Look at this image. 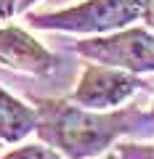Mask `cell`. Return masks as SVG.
<instances>
[{
	"label": "cell",
	"instance_id": "6da1fadb",
	"mask_svg": "<svg viewBox=\"0 0 154 159\" xmlns=\"http://www.w3.org/2000/svg\"><path fill=\"white\" fill-rule=\"evenodd\" d=\"M35 111H37L35 133L40 135L43 143L56 148L67 159L98 157L120 135L128 133H143V135L154 133V114L138 109L98 111V109H82L72 101L40 98Z\"/></svg>",
	"mask_w": 154,
	"mask_h": 159
},
{
	"label": "cell",
	"instance_id": "7a4b0ae2",
	"mask_svg": "<svg viewBox=\"0 0 154 159\" xmlns=\"http://www.w3.org/2000/svg\"><path fill=\"white\" fill-rule=\"evenodd\" d=\"M141 16V0H85L48 13H27L29 27L74 34H106Z\"/></svg>",
	"mask_w": 154,
	"mask_h": 159
},
{
	"label": "cell",
	"instance_id": "3957f363",
	"mask_svg": "<svg viewBox=\"0 0 154 159\" xmlns=\"http://www.w3.org/2000/svg\"><path fill=\"white\" fill-rule=\"evenodd\" d=\"M74 51L96 64L128 69V72H154V32L143 27H122L117 32L96 34L74 43Z\"/></svg>",
	"mask_w": 154,
	"mask_h": 159
},
{
	"label": "cell",
	"instance_id": "277c9868",
	"mask_svg": "<svg viewBox=\"0 0 154 159\" xmlns=\"http://www.w3.org/2000/svg\"><path fill=\"white\" fill-rule=\"evenodd\" d=\"M141 88L138 74L128 72V69H117V66H106V64H85L77 88L72 90L69 101L77 103L82 109H98L106 111L125 103L133 93Z\"/></svg>",
	"mask_w": 154,
	"mask_h": 159
},
{
	"label": "cell",
	"instance_id": "5b68a950",
	"mask_svg": "<svg viewBox=\"0 0 154 159\" xmlns=\"http://www.w3.org/2000/svg\"><path fill=\"white\" fill-rule=\"evenodd\" d=\"M0 64L27 74H51L56 69V56L40 45L21 27H0Z\"/></svg>",
	"mask_w": 154,
	"mask_h": 159
},
{
	"label": "cell",
	"instance_id": "8992f818",
	"mask_svg": "<svg viewBox=\"0 0 154 159\" xmlns=\"http://www.w3.org/2000/svg\"><path fill=\"white\" fill-rule=\"evenodd\" d=\"M37 111L0 88V143H19L35 133Z\"/></svg>",
	"mask_w": 154,
	"mask_h": 159
},
{
	"label": "cell",
	"instance_id": "52a82bcc",
	"mask_svg": "<svg viewBox=\"0 0 154 159\" xmlns=\"http://www.w3.org/2000/svg\"><path fill=\"white\" fill-rule=\"evenodd\" d=\"M0 159H67V157L58 154L56 148H51L48 143H24V146L3 154Z\"/></svg>",
	"mask_w": 154,
	"mask_h": 159
},
{
	"label": "cell",
	"instance_id": "ba28073f",
	"mask_svg": "<svg viewBox=\"0 0 154 159\" xmlns=\"http://www.w3.org/2000/svg\"><path fill=\"white\" fill-rule=\"evenodd\" d=\"M141 16L146 21V29L154 32V0H141Z\"/></svg>",
	"mask_w": 154,
	"mask_h": 159
},
{
	"label": "cell",
	"instance_id": "9c48e42d",
	"mask_svg": "<svg viewBox=\"0 0 154 159\" xmlns=\"http://www.w3.org/2000/svg\"><path fill=\"white\" fill-rule=\"evenodd\" d=\"M16 13V0H0V27Z\"/></svg>",
	"mask_w": 154,
	"mask_h": 159
},
{
	"label": "cell",
	"instance_id": "30bf717a",
	"mask_svg": "<svg viewBox=\"0 0 154 159\" xmlns=\"http://www.w3.org/2000/svg\"><path fill=\"white\" fill-rule=\"evenodd\" d=\"M37 0H16V13H24L27 8H32Z\"/></svg>",
	"mask_w": 154,
	"mask_h": 159
},
{
	"label": "cell",
	"instance_id": "8fae6325",
	"mask_svg": "<svg viewBox=\"0 0 154 159\" xmlns=\"http://www.w3.org/2000/svg\"><path fill=\"white\" fill-rule=\"evenodd\" d=\"M56 3H64V0H56Z\"/></svg>",
	"mask_w": 154,
	"mask_h": 159
}]
</instances>
